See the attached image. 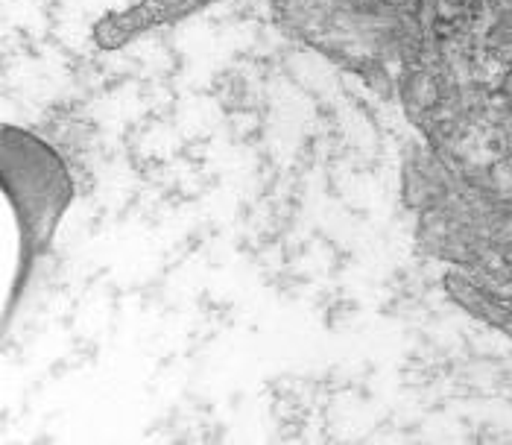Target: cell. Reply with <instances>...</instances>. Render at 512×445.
Segmentation results:
<instances>
[{
	"label": "cell",
	"instance_id": "cell-1",
	"mask_svg": "<svg viewBox=\"0 0 512 445\" xmlns=\"http://www.w3.org/2000/svg\"><path fill=\"white\" fill-rule=\"evenodd\" d=\"M3 188L21 223V270L47 249L59 217L74 197V182L62 159L24 129H3Z\"/></svg>",
	"mask_w": 512,
	"mask_h": 445
},
{
	"label": "cell",
	"instance_id": "cell-2",
	"mask_svg": "<svg viewBox=\"0 0 512 445\" xmlns=\"http://www.w3.org/2000/svg\"><path fill=\"white\" fill-rule=\"evenodd\" d=\"M214 0H144L120 15H109L97 24L94 36H97V44L100 47H120L129 39L153 30L158 24H170L176 18H185L191 12H197L202 6H208Z\"/></svg>",
	"mask_w": 512,
	"mask_h": 445
}]
</instances>
